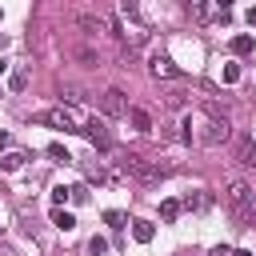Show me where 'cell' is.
I'll use <instances>...</instances> for the list:
<instances>
[{"label": "cell", "mask_w": 256, "mask_h": 256, "mask_svg": "<svg viewBox=\"0 0 256 256\" xmlns=\"http://www.w3.org/2000/svg\"><path fill=\"white\" fill-rule=\"evenodd\" d=\"M40 120H44V124H52V128H60V132H80V136H88L96 152H108V148H112V140H108V128H104V120L88 116V112H84L80 104H60V108H48V112H44Z\"/></svg>", "instance_id": "obj_1"}, {"label": "cell", "mask_w": 256, "mask_h": 256, "mask_svg": "<svg viewBox=\"0 0 256 256\" xmlns=\"http://www.w3.org/2000/svg\"><path fill=\"white\" fill-rule=\"evenodd\" d=\"M192 136H196V144L216 148V144H224V140L232 136V128H228V120H220V116H200V112H192Z\"/></svg>", "instance_id": "obj_2"}, {"label": "cell", "mask_w": 256, "mask_h": 256, "mask_svg": "<svg viewBox=\"0 0 256 256\" xmlns=\"http://www.w3.org/2000/svg\"><path fill=\"white\" fill-rule=\"evenodd\" d=\"M252 200H256V192L244 184V180H232L228 184V192H224V204H228V212L244 224V220H252Z\"/></svg>", "instance_id": "obj_3"}, {"label": "cell", "mask_w": 256, "mask_h": 256, "mask_svg": "<svg viewBox=\"0 0 256 256\" xmlns=\"http://www.w3.org/2000/svg\"><path fill=\"white\" fill-rule=\"evenodd\" d=\"M148 68H152V76H160V80H180V76H184V68H180L172 56H164V52H152Z\"/></svg>", "instance_id": "obj_4"}, {"label": "cell", "mask_w": 256, "mask_h": 256, "mask_svg": "<svg viewBox=\"0 0 256 256\" xmlns=\"http://www.w3.org/2000/svg\"><path fill=\"white\" fill-rule=\"evenodd\" d=\"M100 108H104V116H128V100H124V92L120 88H108L104 96H100Z\"/></svg>", "instance_id": "obj_5"}, {"label": "cell", "mask_w": 256, "mask_h": 256, "mask_svg": "<svg viewBox=\"0 0 256 256\" xmlns=\"http://www.w3.org/2000/svg\"><path fill=\"white\" fill-rule=\"evenodd\" d=\"M152 236H156V228L148 220H132V240L136 244H152Z\"/></svg>", "instance_id": "obj_6"}, {"label": "cell", "mask_w": 256, "mask_h": 256, "mask_svg": "<svg viewBox=\"0 0 256 256\" xmlns=\"http://www.w3.org/2000/svg\"><path fill=\"white\" fill-rule=\"evenodd\" d=\"M228 48H232V52H236V56H248V52H252V48H256V40H252V36H248V32H240V36H232V44H228Z\"/></svg>", "instance_id": "obj_7"}, {"label": "cell", "mask_w": 256, "mask_h": 256, "mask_svg": "<svg viewBox=\"0 0 256 256\" xmlns=\"http://www.w3.org/2000/svg\"><path fill=\"white\" fill-rule=\"evenodd\" d=\"M128 120H132L136 132H148V128H152V116H148L144 108H128Z\"/></svg>", "instance_id": "obj_8"}, {"label": "cell", "mask_w": 256, "mask_h": 256, "mask_svg": "<svg viewBox=\"0 0 256 256\" xmlns=\"http://www.w3.org/2000/svg\"><path fill=\"white\" fill-rule=\"evenodd\" d=\"M52 224H56L60 232H72V228H76V216L64 212V208H56V212H52Z\"/></svg>", "instance_id": "obj_9"}, {"label": "cell", "mask_w": 256, "mask_h": 256, "mask_svg": "<svg viewBox=\"0 0 256 256\" xmlns=\"http://www.w3.org/2000/svg\"><path fill=\"white\" fill-rule=\"evenodd\" d=\"M0 168H4V172H20V168H24V156H20V152H4V156H0Z\"/></svg>", "instance_id": "obj_10"}, {"label": "cell", "mask_w": 256, "mask_h": 256, "mask_svg": "<svg viewBox=\"0 0 256 256\" xmlns=\"http://www.w3.org/2000/svg\"><path fill=\"white\" fill-rule=\"evenodd\" d=\"M176 216H180V200H164V204H160V220H164V224H172Z\"/></svg>", "instance_id": "obj_11"}, {"label": "cell", "mask_w": 256, "mask_h": 256, "mask_svg": "<svg viewBox=\"0 0 256 256\" xmlns=\"http://www.w3.org/2000/svg\"><path fill=\"white\" fill-rule=\"evenodd\" d=\"M8 88H12V92H24V88H28V72H24V68L12 72V76H8Z\"/></svg>", "instance_id": "obj_12"}, {"label": "cell", "mask_w": 256, "mask_h": 256, "mask_svg": "<svg viewBox=\"0 0 256 256\" xmlns=\"http://www.w3.org/2000/svg\"><path fill=\"white\" fill-rule=\"evenodd\" d=\"M68 200H72V188H64V184H56V188H52V204H56V208H64Z\"/></svg>", "instance_id": "obj_13"}, {"label": "cell", "mask_w": 256, "mask_h": 256, "mask_svg": "<svg viewBox=\"0 0 256 256\" xmlns=\"http://www.w3.org/2000/svg\"><path fill=\"white\" fill-rule=\"evenodd\" d=\"M48 156H52V160H60V164H72V156H68V148H64V144H48Z\"/></svg>", "instance_id": "obj_14"}, {"label": "cell", "mask_w": 256, "mask_h": 256, "mask_svg": "<svg viewBox=\"0 0 256 256\" xmlns=\"http://www.w3.org/2000/svg\"><path fill=\"white\" fill-rule=\"evenodd\" d=\"M220 80H224V84H236V80H240V68H236V64H224V68H220Z\"/></svg>", "instance_id": "obj_15"}, {"label": "cell", "mask_w": 256, "mask_h": 256, "mask_svg": "<svg viewBox=\"0 0 256 256\" xmlns=\"http://www.w3.org/2000/svg\"><path fill=\"white\" fill-rule=\"evenodd\" d=\"M180 208H188V212H192V208H204V196H200V192H188V196L180 200Z\"/></svg>", "instance_id": "obj_16"}, {"label": "cell", "mask_w": 256, "mask_h": 256, "mask_svg": "<svg viewBox=\"0 0 256 256\" xmlns=\"http://www.w3.org/2000/svg\"><path fill=\"white\" fill-rule=\"evenodd\" d=\"M88 252H92V256H104V252H108V240H104V236H92V240H88Z\"/></svg>", "instance_id": "obj_17"}, {"label": "cell", "mask_w": 256, "mask_h": 256, "mask_svg": "<svg viewBox=\"0 0 256 256\" xmlns=\"http://www.w3.org/2000/svg\"><path fill=\"white\" fill-rule=\"evenodd\" d=\"M88 200V188L84 184H72V204H84Z\"/></svg>", "instance_id": "obj_18"}, {"label": "cell", "mask_w": 256, "mask_h": 256, "mask_svg": "<svg viewBox=\"0 0 256 256\" xmlns=\"http://www.w3.org/2000/svg\"><path fill=\"white\" fill-rule=\"evenodd\" d=\"M120 220H124V212H116V208H112V212H104V224H112V228H120Z\"/></svg>", "instance_id": "obj_19"}, {"label": "cell", "mask_w": 256, "mask_h": 256, "mask_svg": "<svg viewBox=\"0 0 256 256\" xmlns=\"http://www.w3.org/2000/svg\"><path fill=\"white\" fill-rule=\"evenodd\" d=\"M8 148H12V136H8V132H0V152H8Z\"/></svg>", "instance_id": "obj_20"}, {"label": "cell", "mask_w": 256, "mask_h": 256, "mask_svg": "<svg viewBox=\"0 0 256 256\" xmlns=\"http://www.w3.org/2000/svg\"><path fill=\"white\" fill-rule=\"evenodd\" d=\"M248 24H252V28H256V8H248Z\"/></svg>", "instance_id": "obj_21"}, {"label": "cell", "mask_w": 256, "mask_h": 256, "mask_svg": "<svg viewBox=\"0 0 256 256\" xmlns=\"http://www.w3.org/2000/svg\"><path fill=\"white\" fill-rule=\"evenodd\" d=\"M212 256H232V252H228V248H216V252H212Z\"/></svg>", "instance_id": "obj_22"}, {"label": "cell", "mask_w": 256, "mask_h": 256, "mask_svg": "<svg viewBox=\"0 0 256 256\" xmlns=\"http://www.w3.org/2000/svg\"><path fill=\"white\" fill-rule=\"evenodd\" d=\"M232 256H252V252H244V248H240V252H232Z\"/></svg>", "instance_id": "obj_23"}, {"label": "cell", "mask_w": 256, "mask_h": 256, "mask_svg": "<svg viewBox=\"0 0 256 256\" xmlns=\"http://www.w3.org/2000/svg\"><path fill=\"white\" fill-rule=\"evenodd\" d=\"M0 16H4V12H0Z\"/></svg>", "instance_id": "obj_24"}]
</instances>
